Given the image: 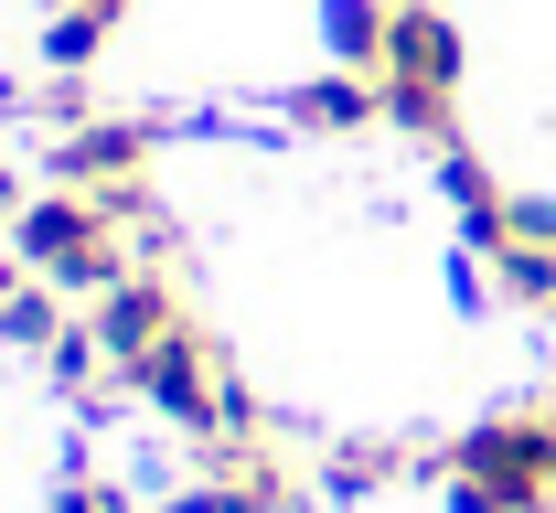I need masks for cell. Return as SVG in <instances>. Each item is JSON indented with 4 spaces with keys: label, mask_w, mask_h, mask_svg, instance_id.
Returning a JSON list of instances; mask_svg holds the SVG:
<instances>
[{
    "label": "cell",
    "mask_w": 556,
    "mask_h": 513,
    "mask_svg": "<svg viewBox=\"0 0 556 513\" xmlns=\"http://www.w3.org/2000/svg\"><path fill=\"white\" fill-rule=\"evenodd\" d=\"M556 503V407H503L450 439V513H546Z\"/></svg>",
    "instance_id": "cell-1"
},
{
    "label": "cell",
    "mask_w": 556,
    "mask_h": 513,
    "mask_svg": "<svg viewBox=\"0 0 556 513\" xmlns=\"http://www.w3.org/2000/svg\"><path fill=\"white\" fill-rule=\"evenodd\" d=\"M11 257H22L33 279L75 290V299H108L129 279V235H118V215H108L97 193H43V204H22V215H11Z\"/></svg>",
    "instance_id": "cell-2"
},
{
    "label": "cell",
    "mask_w": 556,
    "mask_h": 513,
    "mask_svg": "<svg viewBox=\"0 0 556 513\" xmlns=\"http://www.w3.org/2000/svg\"><path fill=\"white\" fill-rule=\"evenodd\" d=\"M54 182L97 193L118 225H150V129L139 118H75L65 150H54Z\"/></svg>",
    "instance_id": "cell-3"
},
{
    "label": "cell",
    "mask_w": 556,
    "mask_h": 513,
    "mask_svg": "<svg viewBox=\"0 0 556 513\" xmlns=\"http://www.w3.org/2000/svg\"><path fill=\"white\" fill-rule=\"evenodd\" d=\"M86 332H97V354H108V374H139L150 354H161V343H172V332H182V299L161 290L150 268H129L118 290L97 299V321H86Z\"/></svg>",
    "instance_id": "cell-4"
},
{
    "label": "cell",
    "mask_w": 556,
    "mask_h": 513,
    "mask_svg": "<svg viewBox=\"0 0 556 513\" xmlns=\"http://www.w3.org/2000/svg\"><path fill=\"white\" fill-rule=\"evenodd\" d=\"M386 86H450V97H460V22H450L439 0H396Z\"/></svg>",
    "instance_id": "cell-5"
},
{
    "label": "cell",
    "mask_w": 556,
    "mask_h": 513,
    "mask_svg": "<svg viewBox=\"0 0 556 513\" xmlns=\"http://www.w3.org/2000/svg\"><path fill=\"white\" fill-rule=\"evenodd\" d=\"M386 118V75H311L300 97H289V129H311V140H353V129H375Z\"/></svg>",
    "instance_id": "cell-6"
},
{
    "label": "cell",
    "mask_w": 556,
    "mask_h": 513,
    "mask_svg": "<svg viewBox=\"0 0 556 513\" xmlns=\"http://www.w3.org/2000/svg\"><path fill=\"white\" fill-rule=\"evenodd\" d=\"M321 43H332V65L386 75V43H396V0H321Z\"/></svg>",
    "instance_id": "cell-7"
},
{
    "label": "cell",
    "mask_w": 556,
    "mask_h": 513,
    "mask_svg": "<svg viewBox=\"0 0 556 513\" xmlns=\"http://www.w3.org/2000/svg\"><path fill=\"white\" fill-rule=\"evenodd\" d=\"M492 279L514 310H556V235H503L492 246Z\"/></svg>",
    "instance_id": "cell-8"
},
{
    "label": "cell",
    "mask_w": 556,
    "mask_h": 513,
    "mask_svg": "<svg viewBox=\"0 0 556 513\" xmlns=\"http://www.w3.org/2000/svg\"><path fill=\"white\" fill-rule=\"evenodd\" d=\"M0 343H11V354H54V343H65V310H54V290L11 279V290H0Z\"/></svg>",
    "instance_id": "cell-9"
},
{
    "label": "cell",
    "mask_w": 556,
    "mask_h": 513,
    "mask_svg": "<svg viewBox=\"0 0 556 513\" xmlns=\"http://www.w3.org/2000/svg\"><path fill=\"white\" fill-rule=\"evenodd\" d=\"M386 118L407 140H428V150H460V97L450 86H386Z\"/></svg>",
    "instance_id": "cell-10"
},
{
    "label": "cell",
    "mask_w": 556,
    "mask_h": 513,
    "mask_svg": "<svg viewBox=\"0 0 556 513\" xmlns=\"http://www.w3.org/2000/svg\"><path fill=\"white\" fill-rule=\"evenodd\" d=\"M108 33H118V22H108V11H86V0H65V22H54V33H43V54H54V65H86V54H97V43H108Z\"/></svg>",
    "instance_id": "cell-11"
},
{
    "label": "cell",
    "mask_w": 556,
    "mask_h": 513,
    "mask_svg": "<svg viewBox=\"0 0 556 513\" xmlns=\"http://www.w3.org/2000/svg\"><path fill=\"white\" fill-rule=\"evenodd\" d=\"M396 471H407V449H332V482H343V492H386V482H396Z\"/></svg>",
    "instance_id": "cell-12"
},
{
    "label": "cell",
    "mask_w": 556,
    "mask_h": 513,
    "mask_svg": "<svg viewBox=\"0 0 556 513\" xmlns=\"http://www.w3.org/2000/svg\"><path fill=\"white\" fill-rule=\"evenodd\" d=\"M54 513H139V503H129V492H118V482H75V492H65V503H54Z\"/></svg>",
    "instance_id": "cell-13"
},
{
    "label": "cell",
    "mask_w": 556,
    "mask_h": 513,
    "mask_svg": "<svg viewBox=\"0 0 556 513\" xmlns=\"http://www.w3.org/2000/svg\"><path fill=\"white\" fill-rule=\"evenodd\" d=\"M514 235H556V193H514Z\"/></svg>",
    "instance_id": "cell-14"
},
{
    "label": "cell",
    "mask_w": 556,
    "mask_h": 513,
    "mask_svg": "<svg viewBox=\"0 0 556 513\" xmlns=\"http://www.w3.org/2000/svg\"><path fill=\"white\" fill-rule=\"evenodd\" d=\"M11 193H22V182H11V171H0V215H11Z\"/></svg>",
    "instance_id": "cell-15"
}]
</instances>
